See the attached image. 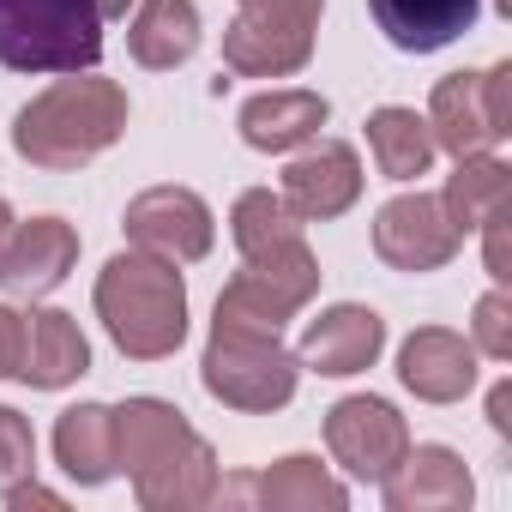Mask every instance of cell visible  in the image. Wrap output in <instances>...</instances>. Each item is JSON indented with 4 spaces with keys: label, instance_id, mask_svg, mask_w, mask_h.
I'll use <instances>...</instances> for the list:
<instances>
[{
    "label": "cell",
    "instance_id": "cell-1",
    "mask_svg": "<svg viewBox=\"0 0 512 512\" xmlns=\"http://www.w3.org/2000/svg\"><path fill=\"white\" fill-rule=\"evenodd\" d=\"M109 416H115V464L145 512H199L217 500L223 470L211 440L187 422V410L139 392L127 404H109Z\"/></svg>",
    "mask_w": 512,
    "mask_h": 512
},
{
    "label": "cell",
    "instance_id": "cell-2",
    "mask_svg": "<svg viewBox=\"0 0 512 512\" xmlns=\"http://www.w3.org/2000/svg\"><path fill=\"white\" fill-rule=\"evenodd\" d=\"M127 115H133L127 85L97 79V73H61L49 91H37L13 115V151L31 169L73 175L127 133Z\"/></svg>",
    "mask_w": 512,
    "mask_h": 512
},
{
    "label": "cell",
    "instance_id": "cell-3",
    "mask_svg": "<svg viewBox=\"0 0 512 512\" xmlns=\"http://www.w3.org/2000/svg\"><path fill=\"white\" fill-rule=\"evenodd\" d=\"M97 320L127 362H169L187 344V278L145 247H127L97 272Z\"/></svg>",
    "mask_w": 512,
    "mask_h": 512
},
{
    "label": "cell",
    "instance_id": "cell-4",
    "mask_svg": "<svg viewBox=\"0 0 512 512\" xmlns=\"http://www.w3.org/2000/svg\"><path fill=\"white\" fill-rule=\"evenodd\" d=\"M103 13L97 0H0V67L7 73H97Z\"/></svg>",
    "mask_w": 512,
    "mask_h": 512
},
{
    "label": "cell",
    "instance_id": "cell-5",
    "mask_svg": "<svg viewBox=\"0 0 512 512\" xmlns=\"http://www.w3.org/2000/svg\"><path fill=\"white\" fill-rule=\"evenodd\" d=\"M320 296V253L308 247V235L272 247V253H253L241 260V272L223 284L211 326L223 332H260V338H284V326Z\"/></svg>",
    "mask_w": 512,
    "mask_h": 512
},
{
    "label": "cell",
    "instance_id": "cell-6",
    "mask_svg": "<svg viewBox=\"0 0 512 512\" xmlns=\"http://www.w3.org/2000/svg\"><path fill=\"white\" fill-rule=\"evenodd\" d=\"M199 386L241 416H272L284 404H296L302 386V362L284 338H260V332H223L211 326L205 356H199Z\"/></svg>",
    "mask_w": 512,
    "mask_h": 512
},
{
    "label": "cell",
    "instance_id": "cell-7",
    "mask_svg": "<svg viewBox=\"0 0 512 512\" xmlns=\"http://www.w3.org/2000/svg\"><path fill=\"white\" fill-rule=\"evenodd\" d=\"M223 31V67L235 79H296L314 61L326 0H235Z\"/></svg>",
    "mask_w": 512,
    "mask_h": 512
},
{
    "label": "cell",
    "instance_id": "cell-8",
    "mask_svg": "<svg viewBox=\"0 0 512 512\" xmlns=\"http://www.w3.org/2000/svg\"><path fill=\"white\" fill-rule=\"evenodd\" d=\"M428 133L446 157L500 151L512 139V61L482 73H446L428 97Z\"/></svg>",
    "mask_w": 512,
    "mask_h": 512
},
{
    "label": "cell",
    "instance_id": "cell-9",
    "mask_svg": "<svg viewBox=\"0 0 512 512\" xmlns=\"http://www.w3.org/2000/svg\"><path fill=\"white\" fill-rule=\"evenodd\" d=\"M121 229H127V247H145V253H157V260H169V266H199L217 247L211 205L193 187H175V181L133 193L127 211H121Z\"/></svg>",
    "mask_w": 512,
    "mask_h": 512
},
{
    "label": "cell",
    "instance_id": "cell-10",
    "mask_svg": "<svg viewBox=\"0 0 512 512\" xmlns=\"http://www.w3.org/2000/svg\"><path fill=\"white\" fill-rule=\"evenodd\" d=\"M404 446H410V422L398 416L392 398L350 392L326 410V452L356 482H386L392 464L404 458Z\"/></svg>",
    "mask_w": 512,
    "mask_h": 512
},
{
    "label": "cell",
    "instance_id": "cell-11",
    "mask_svg": "<svg viewBox=\"0 0 512 512\" xmlns=\"http://www.w3.org/2000/svg\"><path fill=\"white\" fill-rule=\"evenodd\" d=\"M458 247H464V235L440 211V193L416 187V193H398V199H386L374 211V253L392 272H410V278L440 272V266L458 260Z\"/></svg>",
    "mask_w": 512,
    "mask_h": 512
},
{
    "label": "cell",
    "instance_id": "cell-12",
    "mask_svg": "<svg viewBox=\"0 0 512 512\" xmlns=\"http://www.w3.org/2000/svg\"><path fill=\"white\" fill-rule=\"evenodd\" d=\"M362 181H368V169H362V157H356V145H344V139H308L302 151H290V169H284V205L302 217V223H332V217H344L356 199H362Z\"/></svg>",
    "mask_w": 512,
    "mask_h": 512
},
{
    "label": "cell",
    "instance_id": "cell-13",
    "mask_svg": "<svg viewBox=\"0 0 512 512\" xmlns=\"http://www.w3.org/2000/svg\"><path fill=\"white\" fill-rule=\"evenodd\" d=\"M380 350H386V320L362 302H332L302 326L296 362L302 374H320V380H356L380 362Z\"/></svg>",
    "mask_w": 512,
    "mask_h": 512
},
{
    "label": "cell",
    "instance_id": "cell-14",
    "mask_svg": "<svg viewBox=\"0 0 512 512\" xmlns=\"http://www.w3.org/2000/svg\"><path fill=\"white\" fill-rule=\"evenodd\" d=\"M476 374H482V356L452 326H416L398 344V386L416 404H464L476 392Z\"/></svg>",
    "mask_w": 512,
    "mask_h": 512
},
{
    "label": "cell",
    "instance_id": "cell-15",
    "mask_svg": "<svg viewBox=\"0 0 512 512\" xmlns=\"http://www.w3.org/2000/svg\"><path fill=\"white\" fill-rule=\"evenodd\" d=\"M79 266V229L67 217H31V223H13V241L0 253V290L19 296V302H37V296H55Z\"/></svg>",
    "mask_w": 512,
    "mask_h": 512
},
{
    "label": "cell",
    "instance_id": "cell-16",
    "mask_svg": "<svg viewBox=\"0 0 512 512\" xmlns=\"http://www.w3.org/2000/svg\"><path fill=\"white\" fill-rule=\"evenodd\" d=\"M380 500L386 512H464L476 500V476L452 446L422 440V446H404V458L380 482Z\"/></svg>",
    "mask_w": 512,
    "mask_h": 512
},
{
    "label": "cell",
    "instance_id": "cell-17",
    "mask_svg": "<svg viewBox=\"0 0 512 512\" xmlns=\"http://www.w3.org/2000/svg\"><path fill=\"white\" fill-rule=\"evenodd\" d=\"M332 121V103L308 85H272V91H253L235 115V133L247 151H266V157H290L308 139H320V127Z\"/></svg>",
    "mask_w": 512,
    "mask_h": 512
},
{
    "label": "cell",
    "instance_id": "cell-18",
    "mask_svg": "<svg viewBox=\"0 0 512 512\" xmlns=\"http://www.w3.org/2000/svg\"><path fill=\"white\" fill-rule=\"evenodd\" d=\"M91 374V338L79 332L73 314L61 308H31L25 314V362L19 380L31 392H67Z\"/></svg>",
    "mask_w": 512,
    "mask_h": 512
},
{
    "label": "cell",
    "instance_id": "cell-19",
    "mask_svg": "<svg viewBox=\"0 0 512 512\" xmlns=\"http://www.w3.org/2000/svg\"><path fill=\"white\" fill-rule=\"evenodd\" d=\"M380 37L404 55H440L464 31H476L482 0H368Z\"/></svg>",
    "mask_w": 512,
    "mask_h": 512
},
{
    "label": "cell",
    "instance_id": "cell-20",
    "mask_svg": "<svg viewBox=\"0 0 512 512\" xmlns=\"http://www.w3.org/2000/svg\"><path fill=\"white\" fill-rule=\"evenodd\" d=\"M205 43V19L193 0H133L127 13V55L145 73H175L199 55Z\"/></svg>",
    "mask_w": 512,
    "mask_h": 512
},
{
    "label": "cell",
    "instance_id": "cell-21",
    "mask_svg": "<svg viewBox=\"0 0 512 512\" xmlns=\"http://www.w3.org/2000/svg\"><path fill=\"white\" fill-rule=\"evenodd\" d=\"M55 464L79 488H103L121 476L115 464V416L109 404H67L55 416Z\"/></svg>",
    "mask_w": 512,
    "mask_h": 512
},
{
    "label": "cell",
    "instance_id": "cell-22",
    "mask_svg": "<svg viewBox=\"0 0 512 512\" xmlns=\"http://www.w3.org/2000/svg\"><path fill=\"white\" fill-rule=\"evenodd\" d=\"M253 500H260V512H344L350 482H338L314 452H284L253 476Z\"/></svg>",
    "mask_w": 512,
    "mask_h": 512
},
{
    "label": "cell",
    "instance_id": "cell-23",
    "mask_svg": "<svg viewBox=\"0 0 512 512\" xmlns=\"http://www.w3.org/2000/svg\"><path fill=\"white\" fill-rule=\"evenodd\" d=\"M506 199H512V163H506L500 151L452 157V175H446V187H440V211L452 217L458 235H476Z\"/></svg>",
    "mask_w": 512,
    "mask_h": 512
},
{
    "label": "cell",
    "instance_id": "cell-24",
    "mask_svg": "<svg viewBox=\"0 0 512 512\" xmlns=\"http://www.w3.org/2000/svg\"><path fill=\"white\" fill-rule=\"evenodd\" d=\"M368 151H374V169L386 181H398V187L422 181L434 169V157H440V145L428 133V115H416L404 103H386V109L368 115Z\"/></svg>",
    "mask_w": 512,
    "mask_h": 512
},
{
    "label": "cell",
    "instance_id": "cell-25",
    "mask_svg": "<svg viewBox=\"0 0 512 512\" xmlns=\"http://www.w3.org/2000/svg\"><path fill=\"white\" fill-rule=\"evenodd\" d=\"M308 223L284 205V193H272V187H247L235 205H229V241H235V253L241 260H253V253H272V247H284V241H296Z\"/></svg>",
    "mask_w": 512,
    "mask_h": 512
},
{
    "label": "cell",
    "instance_id": "cell-26",
    "mask_svg": "<svg viewBox=\"0 0 512 512\" xmlns=\"http://www.w3.org/2000/svg\"><path fill=\"white\" fill-rule=\"evenodd\" d=\"M470 344L482 362H512V296L506 284H494L488 296H476L470 308Z\"/></svg>",
    "mask_w": 512,
    "mask_h": 512
},
{
    "label": "cell",
    "instance_id": "cell-27",
    "mask_svg": "<svg viewBox=\"0 0 512 512\" xmlns=\"http://www.w3.org/2000/svg\"><path fill=\"white\" fill-rule=\"evenodd\" d=\"M31 476H37V434L13 404H0V500Z\"/></svg>",
    "mask_w": 512,
    "mask_h": 512
},
{
    "label": "cell",
    "instance_id": "cell-28",
    "mask_svg": "<svg viewBox=\"0 0 512 512\" xmlns=\"http://www.w3.org/2000/svg\"><path fill=\"white\" fill-rule=\"evenodd\" d=\"M482 235V266H488V278L494 284H512V260H506V235H512V217H506V205L476 229Z\"/></svg>",
    "mask_w": 512,
    "mask_h": 512
},
{
    "label": "cell",
    "instance_id": "cell-29",
    "mask_svg": "<svg viewBox=\"0 0 512 512\" xmlns=\"http://www.w3.org/2000/svg\"><path fill=\"white\" fill-rule=\"evenodd\" d=\"M19 362H25V314L0 302V380H19Z\"/></svg>",
    "mask_w": 512,
    "mask_h": 512
},
{
    "label": "cell",
    "instance_id": "cell-30",
    "mask_svg": "<svg viewBox=\"0 0 512 512\" xmlns=\"http://www.w3.org/2000/svg\"><path fill=\"white\" fill-rule=\"evenodd\" d=\"M0 506H7V512H31V506H43V512H61L67 500H61L55 488H43V482L31 476V482H19V488H13L7 500H0Z\"/></svg>",
    "mask_w": 512,
    "mask_h": 512
},
{
    "label": "cell",
    "instance_id": "cell-31",
    "mask_svg": "<svg viewBox=\"0 0 512 512\" xmlns=\"http://www.w3.org/2000/svg\"><path fill=\"white\" fill-rule=\"evenodd\" d=\"M488 422H494V434H512V380H494V392H488Z\"/></svg>",
    "mask_w": 512,
    "mask_h": 512
},
{
    "label": "cell",
    "instance_id": "cell-32",
    "mask_svg": "<svg viewBox=\"0 0 512 512\" xmlns=\"http://www.w3.org/2000/svg\"><path fill=\"white\" fill-rule=\"evenodd\" d=\"M97 13H103V25H109V19H127L133 0H97Z\"/></svg>",
    "mask_w": 512,
    "mask_h": 512
},
{
    "label": "cell",
    "instance_id": "cell-33",
    "mask_svg": "<svg viewBox=\"0 0 512 512\" xmlns=\"http://www.w3.org/2000/svg\"><path fill=\"white\" fill-rule=\"evenodd\" d=\"M13 223H19V217H13V205L0 199V253H7V241H13Z\"/></svg>",
    "mask_w": 512,
    "mask_h": 512
}]
</instances>
